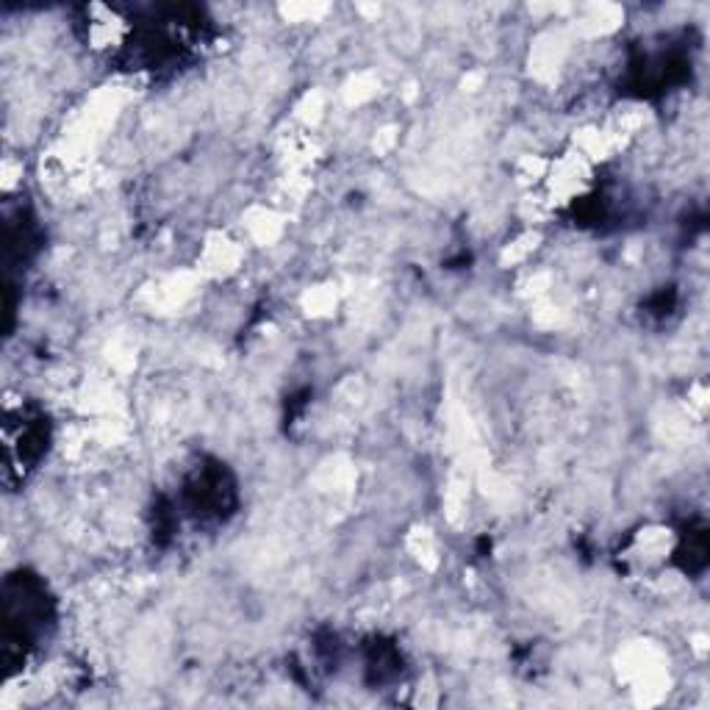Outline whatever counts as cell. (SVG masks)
<instances>
[{
  "instance_id": "cell-1",
  "label": "cell",
  "mask_w": 710,
  "mask_h": 710,
  "mask_svg": "<svg viewBox=\"0 0 710 710\" xmlns=\"http://www.w3.org/2000/svg\"><path fill=\"white\" fill-rule=\"evenodd\" d=\"M242 258H245V247L236 239L225 236V233H211L197 256V267L209 278H228L231 272L239 270Z\"/></svg>"
},
{
  "instance_id": "cell-2",
  "label": "cell",
  "mask_w": 710,
  "mask_h": 710,
  "mask_svg": "<svg viewBox=\"0 0 710 710\" xmlns=\"http://www.w3.org/2000/svg\"><path fill=\"white\" fill-rule=\"evenodd\" d=\"M245 225L256 242H275L281 236V217L272 209H253L247 214Z\"/></svg>"
}]
</instances>
